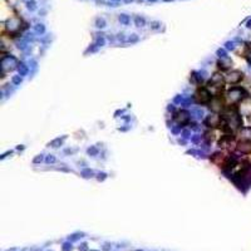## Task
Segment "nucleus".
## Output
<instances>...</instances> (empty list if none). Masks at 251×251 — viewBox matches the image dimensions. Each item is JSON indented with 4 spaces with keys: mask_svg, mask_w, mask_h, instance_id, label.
Wrapping results in <instances>:
<instances>
[{
    "mask_svg": "<svg viewBox=\"0 0 251 251\" xmlns=\"http://www.w3.org/2000/svg\"><path fill=\"white\" fill-rule=\"evenodd\" d=\"M19 61L14 55H4L0 60V68H1V75L4 77V73L14 70L19 67Z\"/></svg>",
    "mask_w": 251,
    "mask_h": 251,
    "instance_id": "f257e3e1",
    "label": "nucleus"
},
{
    "mask_svg": "<svg viewBox=\"0 0 251 251\" xmlns=\"http://www.w3.org/2000/svg\"><path fill=\"white\" fill-rule=\"evenodd\" d=\"M245 94H246V92H245L243 88H240V87H232V88L227 92L226 99H227L228 103H231V104H236V103H238L240 100L243 99Z\"/></svg>",
    "mask_w": 251,
    "mask_h": 251,
    "instance_id": "f03ea898",
    "label": "nucleus"
},
{
    "mask_svg": "<svg viewBox=\"0 0 251 251\" xmlns=\"http://www.w3.org/2000/svg\"><path fill=\"white\" fill-rule=\"evenodd\" d=\"M211 99H212L211 93H210L206 88H203V87L198 88V89L196 90V93H195V100H196L197 103L207 104V103L211 102Z\"/></svg>",
    "mask_w": 251,
    "mask_h": 251,
    "instance_id": "7ed1b4c3",
    "label": "nucleus"
},
{
    "mask_svg": "<svg viewBox=\"0 0 251 251\" xmlns=\"http://www.w3.org/2000/svg\"><path fill=\"white\" fill-rule=\"evenodd\" d=\"M173 118H174L176 122L179 124V127H181V125H184V124H190V112H188V110L182 109V110L177 112V113L174 114Z\"/></svg>",
    "mask_w": 251,
    "mask_h": 251,
    "instance_id": "20e7f679",
    "label": "nucleus"
},
{
    "mask_svg": "<svg viewBox=\"0 0 251 251\" xmlns=\"http://www.w3.org/2000/svg\"><path fill=\"white\" fill-rule=\"evenodd\" d=\"M243 78V73L241 70H231L226 75V82L230 84H237Z\"/></svg>",
    "mask_w": 251,
    "mask_h": 251,
    "instance_id": "39448f33",
    "label": "nucleus"
},
{
    "mask_svg": "<svg viewBox=\"0 0 251 251\" xmlns=\"http://www.w3.org/2000/svg\"><path fill=\"white\" fill-rule=\"evenodd\" d=\"M207 127H218L220 124H222V117L218 114H210L207 115V118L203 122Z\"/></svg>",
    "mask_w": 251,
    "mask_h": 251,
    "instance_id": "423d86ee",
    "label": "nucleus"
},
{
    "mask_svg": "<svg viewBox=\"0 0 251 251\" xmlns=\"http://www.w3.org/2000/svg\"><path fill=\"white\" fill-rule=\"evenodd\" d=\"M225 80H226V79L223 78L222 74H220V73H215V74L211 77L208 84H212V87H216V88H222Z\"/></svg>",
    "mask_w": 251,
    "mask_h": 251,
    "instance_id": "0eeeda50",
    "label": "nucleus"
},
{
    "mask_svg": "<svg viewBox=\"0 0 251 251\" xmlns=\"http://www.w3.org/2000/svg\"><path fill=\"white\" fill-rule=\"evenodd\" d=\"M237 151L241 152V153H245V154L251 153V141L243 139V141L238 142L237 143Z\"/></svg>",
    "mask_w": 251,
    "mask_h": 251,
    "instance_id": "6e6552de",
    "label": "nucleus"
},
{
    "mask_svg": "<svg viewBox=\"0 0 251 251\" xmlns=\"http://www.w3.org/2000/svg\"><path fill=\"white\" fill-rule=\"evenodd\" d=\"M208 104H210V109H211L212 112H215V113H217V112H220V110L222 109V99H221L220 97L212 98L211 102H210Z\"/></svg>",
    "mask_w": 251,
    "mask_h": 251,
    "instance_id": "1a4fd4ad",
    "label": "nucleus"
},
{
    "mask_svg": "<svg viewBox=\"0 0 251 251\" xmlns=\"http://www.w3.org/2000/svg\"><path fill=\"white\" fill-rule=\"evenodd\" d=\"M20 19L18 18H10L8 21H6V28L10 30V31H16L20 29Z\"/></svg>",
    "mask_w": 251,
    "mask_h": 251,
    "instance_id": "9d476101",
    "label": "nucleus"
},
{
    "mask_svg": "<svg viewBox=\"0 0 251 251\" xmlns=\"http://www.w3.org/2000/svg\"><path fill=\"white\" fill-rule=\"evenodd\" d=\"M218 67L220 68H222V69H228L230 68V65L232 64V61H231V59L227 56V58H222L221 60H218Z\"/></svg>",
    "mask_w": 251,
    "mask_h": 251,
    "instance_id": "9b49d317",
    "label": "nucleus"
},
{
    "mask_svg": "<svg viewBox=\"0 0 251 251\" xmlns=\"http://www.w3.org/2000/svg\"><path fill=\"white\" fill-rule=\"evenodd\" d=\"M18 72H19V75L24 77V75H26V74L29 73V68H28V65H25L24 63H20L19 67H18Z\"/></svg>",
    "mask_w": 251,
    "mask_h": 251,
    "instance_id": "f8f14e48",
    "label": "nucleus"
},
{
    "mask_svg": "<svg viewBox=\"0 0 251 251\" xmlns=\"http://www.w3.org/2000/svg\"><path fill=\"white\" fill-rule=\"evenodd\" d=\"M65 139V137H63V138H55V139H53L50 143H49V146L50 147H53V148H58V147H60L61 144H63V141Z\"/></svg>",
    "mask_w": 251,
    "mask_h": 251,
    "instance_id": "ddd939ff",
    "label": "nucleus"
},
{
    "mask_svg": "<svg viewBox=\"0 0 251 251\" xmlns=\"http://www.w3.org/2000/svg\"><path fill=\"white\" fill-rule=\"evenodd\" d=\"M192 114L196 117V118H198V119H201V118H203V115H205V113H203V110L201 109V108H198V107H196V108H192Z\"/></svg>",
    "mask_w": 251,
    "mask_h": 251,
    "instance_id": "4468645a",
    "label": "nucleus"
},
{
    "mask_svg": "<svg viewBox=\"0 0 251 251\" xmlns=\"http://www.w3.org/2000/svg\"><path fill=\"white\" fill-rule=\"evenodd\" d=\"M93 174H94V172H93V169H90V168H84V169H82V176H83L84 178H90V177H93Z\"/></svg>",
    "mask_w": 251,
    "mask_h": 251,
    "instance_id": "2eb2a0df",
    "label": "nucleus"
},
{
    "mask_svg": "<svg viewBox=\"0 0 251 251\" xmlns=\"http://www.w3.org/2000/svg\"><path fill=\"white\" fill-rule=\"evenodd\" d=\"M119 21H120L123 25H128L129 21H131V19H129L128 15H125V14H120V15H119Z\"/></svg>",
    "mask_w": 251,
    "mask_h": 251,
    "instance_id": "dca6fc26",
    "label": "nucleus"
},
{
    "mask_svg": "<svg viewBox=\"0 0 251 251\" xmlns=\"http://www.w3.org/2000/svg\"><path fill=\"white\" fill-rule=\"evenodd\" d=\"M34 30H35V33H38V34H44V33H45V26H44L43 24H36V25L34 26Z\"/></svg>",
    "mask_w": 251,
    "mask_h": 251,
    "instance_id": "f3484780",
    "label": "nucleus"
},
{
    "mask_svg": "<svg viewBox=\"0 0 251 251\" xmlns=\"http://www.w3.org/2000/svg\"><path fill=\"white\" fill-rule=\"evenodd\" d=\"M241 134L245 136L246 138L251 137V127H243V128L241 129Z\"/></svg>",
    "mask_w": 251,
    "mask_h": 251,
    "instance_id": "a211bd4d",
    "label": "nucleus"
},
{
    "mask_svg": "<svg viewBox=\"0 0 251 251\" xmlns=\"http://www.w3.org/2000/svg\"><path fill=\"white\" fill-rule=\"evenodd\" d=\"M107 25V23H105V20L103 19V18H98L97 20H95V26L97 28H104Z\"/></svg>",
    "mask_w": 251,
    "mask_h": 251,
    "instance_id": "6ab92c4d",
    "label": "nucleus"
},
{
    "mask_svg": "<svg viewBox=\"0 0 251 251\" xmlns=\"http://www.w3.org/2000/svg\"><path fill=\"white\" fill-rule=\"evenodd\" d=\"M26 8H28L30 11H34V10L36 9V3H35L34 0H30V1L26 3Z\"/></svg>",
    "mask_w": 251,
    "mask_h": 251,
    "instance_id": "aec40b11",
    "label": "nucleus"
},
{
    "mask_svg": "<svg viewBox=\"0 0 251 251\" xmlns=\"http://www.w3.org/2000/svg\"><path fill=\"white\" fill-rule=\"evenodd\" d=\"M216 54H217V56L218 58H227V53H226V49H217V51H216Z\"/></svg>",
    "mask_w": 251,
    "mask_h": 251,
    "instance_id": "412c9836",
    "label": "nucleus"
},
{
    "mask_svg": "<svg viewBox=\"0 0 251 251\" xmlns=\"http://www.w3.org/2000/svg\"><path fill=\"white\" fill-rule=\"evenodd\" d=\"M87 153L90 154V156H97V154H98V149H97V147L92 146V147H89V148L87 149Z\"/></svg>",
    "mask_w": 251,
    "mask_h": 251,
    "instance_id": "4be33fe9",
    "label": "nucleus"
},
{
    "mask_svg": "<svg viewBox=\"0 0 251 251\" xmlns=\"http://www.w3.org/2000/svg\"><path fill=\"white\" fill-rule=\"evenodd\" d=\"M134 23H136L137 26H143L144 25V19L141 18V16H136L134 18Z\"/></svg>",
    "mask_w": 251,
    "mask_h": 251,
    "instance_id": "5701e85b",
    "label": "nucleus"
},
{
    "mask_svg": "<svg viewBox=\"0 0 251 251\" xmlns=\"http://www.w3.org/2000/svg\"><path fill=\"white\" fill-rule=\"evenodd\" d=\"M138 40H139V38H138V35H137V34H132V35H131V36L127 39V41H128V43H137Z\"/></svg>",
    "mask_w": 251,
    "mask_h": 251,
    "instance_id": "b1692460",
    "label": "nucleus"
},
{
    "mask_svg": "<svg viewBox=\"0 0 251 251\" xmlns=\"http://www.w3.org/2000/svg\"><path fill=\"white\" fill-rule=\"evenodd\" d=\"M104 44H105L104 38H103V36H98V38H97V41H95V45L99 48V46H103Z\"/></svg>",
    "mask_w": 251,
    "mask_h": 251,
    "instance_id": "393cba45",
    "label": "nucleus"
},
{
    "mask_svg": "<svg viewBox=\"0 0 251 251\" xmlns=\"http://www.w3.org/2000/svg\"><path fill=\"white\" fill-rule=\"evenodd\" d=\"M83 236H84V233H74V235L69 236V241H77V240H79Z\"/></svg>",
    "mask_w": 251,
    "mask_h": 251,
    "instance_id": "a878e982",
    "label": "nucleus"
},
{
    "mask_svg": "<svg viewBox=\"0 0 251 251\" xmlns=\"http://www.w3.org/2000/svg\"><path fill=\"white\" fill-rule=\"evenodd\" d=\"M11 80H13V83H14L15 85H18V84H20V83H21L23 78H21V75H14Z\"/></svg>",
    "mask_w": 251,
    "mask_h": 251,
    "instance_id": "bb28decb",
    "label": "nucleus"
},
{
    "mask_svg": "<svg viewBox=\"0 0 251 251\" xmlns=\"http://www.w3.org/2000/svg\"><path fill=\"white\" fill-rule=\"evenodd\" d=\"M191 142L192 143H200L201 142V136L200 134H193L191 137Z\"/></svg>",
    "mask_w": 251,
    "mask_h": 251,
    "instance_id": "cd10ccee",
    "label": "nucleus"
},
{
    "mask_svg": "<svg viewBox=\"0 0 251 251\" xmlns=\"http://www.w3.org/2000/svg\"><path fill=\"white\" fill-rule=\"evenodd\" d=\"M73 247H72V243H70V241L69 242H64L63 243V247H61V250L63 251H70Z\"/></svg>",
    "mask_w": 251,
    "mask_h": 251,
    "instance_id": "c85d7f7f",
    "label": "nucleus"
},
{
    "mask_svg": "<svg viewBox=\"0 0 251 251\" xmlns=\"http://www.w3.org/2000/svg\"><path fill=\"white\" fill-rule=\"evenodd\" d=\"M225 48H226L227 50H233V49H235V41H227V43L225 44Z\"/></svg>",
    "mask_w": 251,
    "mask_h": 251,
    "instance_id": "c756f323",
    "label": "nucleus"
},
{
    "mask_svg": "<svg viewBox=\"0 0 251 251\" xmlns=\"http://www.w3.org/2000/svg\"><path fill=\"white\" fill-rule=\"evenodd\" d=\"M56 161V158H55V156H53V154H49V156H46V158H45V162L46 163H54Z\"/></svg>",
    "mask_w": 251,
    "mask_h": 251,
    "instance_id": "7c9ffc66",
    "label": "nucleus"
},
{
    "mask_svg": "<svg viewBox=\"0 0 251 251\" xmlns=\"http://www.w3.org/2000/svg\"><path fill=\"white\" fill-rule=\"evenodd\" d=\"M43 159H44V157H43V154H38L36 157H34V159H33V163H40V162H43Z\"/></svg>",
    "mask_w": 251,
    "mask_h": 251,
    "instance_id": "2f4dec72",
    "label": "nucleus"
},
{
    "mask_svg": "<svg viewBox=\"0 0 251 251\" xmlns=\"http://www.w3.org/2000/svg\"><path fill=\"white\" fill-rule=\"evenodd\" d=\"M181 134H182L183 138H190V136H191V131H190V129H183Z\"/></svg>",
    "mask_w": 251,
    "mask_h": 251,
    "instance_id": "473e14b6",
    "label": "nucleus"
},
{
    "mask_svg": "<svg viewBox=\"0 0 251 251\" xmlns=\"http://www.w3.org/2000/svg\"><path fill=\"white\" fill-rule=\"evenodd\" d=\"M97 49H98V46H97V45H95V44H93V45H92V46H89V48H88V49H87V51H85V54H87V53H89V51H90V53H94V51H97Z\"/></svg>",
    "mask_w": 251,
    "mask_h": 251,
    "instance_id": "72a5a7b5",
    "label": "nucleus"
},
{
    "mask_svg": "<svg viewBox=\"0 0 251 251\" xmlns=\"http://www.w3.org/2000/svg\"><path fill=\"white\" fill-rule=\"evenodd\" d=\"M173 102L174 103H182L183 102V97L182 95H176L174 99H173Z\"/></svg>",
    "mask_w": 251,
    "mask_h": 251,
    "instance_id": "f704fd0d",
    "label": "nucleus"
},
{
    "mask_svg": "<svg viewBox=\"0 0 251 251\" xmlns=\"http://www.w3.org/2000/svg\"><path fill=\"white\" fill-rule=\"evenodd\" d=\"M171 131H172L173 134H178V133H181V127H179V125H178V127H172Z\"/></svg>",
    "mask_w": 251,
    "mask_h": 251,
    "instance_id": "c9c22d12",
    "label": "nucleus"
},
{
    "mask_svg": "<svg viewBox=\"0 0 251 251\" xmlns=\"http://www.w3.org/2000/svg\"><path fill=\"white\" fill-rule=\"evenodd\" d=\"M105 178H107V174H105V173H103V172H102V173H98V177H97L98 181H104Z\"/></svg>",
    "mask_w": 251,
    "mask_h": 251,
    "instance_id": "e433bc0d",
    "label": "nucleus"
},
{
    "mask_svg": "<svg viewBox=\"0 0 251 251\" xmlns=\"http://www.w3.org/2000/svg\"><path fill=\"white\" fill-rule=\"evenodd\" d=\"M159 25H161L159 21H152V23H151V28H152V29H158Z\"/></svg>",
    "mask_w": 251,
    "mask_h": 251,
    "instance_id": "4c0bfd02",
    "label": "nucleus"
},
{
    "mask_svg": "<svg viewBox=\"0 0 251 251\" xmlns=\"http://www.w3.org/2000/svg\"><path fill=\"white\" fill-rule=\"evenodd\" d=\"M245 56H246V59H247L248 64H251V49H250V50L246 53V55H245Z\"/></svg>",
    "mask_w": 251,
    "mask_h": 251,
    "instance_id": "58836bf2",
    "label": "nucleus"
},
{
    "mask_svg": "<svg viewBox=\"0 0 251 251\" xmlns=\"http://www.w3.org/2000/svg\"><path fill=\"white\" fill-rule=\"evenodd\" d=\"M30 64H31V68H33V69H36V61H35V60H30Z\"/></svg>",
    "mask_w": 251,
    "mask_h": 251,
    "instance_id": "ea45409f",
    "label": "nucleus"
},
{
    "mask_svg": "<svg viewBox=\"0 0 251 251\" xmlns=\"http://www.w3.org/2000/svg\"><path fill=\"white\" fill-rule=\"evenodd\" d=\"M79 250H82V251H85V250H87V243H83V245H82V247L79 246Z\"/></svg>",
    "mask_w": 251,
    "mask_h": 251,
    "instance_id": "a19ab883",
    "label": "nucleus"
},
{
    "mask_svg": "<svg viewBox=\"0 0 251 251\" xmlns=\"http://www.w3.org/2000/svg\"><path fill=\"white\" fill-rule=\"evenodd\" d=\"M167 109H168V110H171V112H173V110H174V107H173V105H171V104H169V105H168V107H167Z\"/></svg>",
    "mask_w": 251,
    "mask_h": 251,
    "instance_id": "79ce46f5",
    "label": "nucleus"
},
{
    "mask_svg": "<svg viewBox=\"0 0 251 251\" xmlns=\"http://www.w3.org/2000/svg\"><path fill=\"white\" fill-rule=\"evenodd\" d=\"M103 250H104V251H109V250H110V247H109V245H104V247H103Z\"/></svg>",
    "mask_w": 251,
    "mask_h": 251,
    "instance_id": "37998d69",
    "label": "nucleus"
},
{
    "mask_svg": "<svg viewBox=\"0 0 251 251\" xmlns=\"http://www.w3.org/2000/svg\"><path fill=\"white\" fill-rule=\"evenodd\" d=\"M246 26H247L248 29H251V19H250V20H248V21L246 23Z\"/></svg>",
    "mask_w": 251,
    "mask_h": 251,
    "instance_id": "c03bdc74",
    "label": "nucleus"
},
{
    "mask_svg": "<svg viewBox=\"0 0 251 251\" xmlns=\"http://www.w3.org/2000/svg\"><path fill=\"white\" fill-rule=\"evenodd\" d=\"M178 142H179V143H182V144H184V143H186V142H184V141H183V139H179V141H178Z\"/></svg>",
    "mask_w": 251,
    "mask_h": 251,
    "instance_id": "a18cd8bd",
    "label": "nucleus"
},
{
    "mask_svg": "<svg viewBox=\"0 0 251 251\" xmlns=\"http://www.w3.org/2000/svg\"><path fill=\"white\" fill-rule=\"evenodd\" d=\"M124 1H125V3H131L132 0H124Z\"/></svg>",
    "mask_w": 251,
    "mask_h": 251,
    "instance_id": "49530a36",
    "label": "nucleus"
},
{
    "mask_svg": "<svg viewBox=\"0 0 251 251\" xmlns=\"http://www.w3.org/2000/svg\"><path fill=\"white\" fill-rule=\"evenodd\" d=\"M148 1H157V0H148Z\"/></svg>",
    "mask_w": 251,
    "mask_h": 251,
    "instance_id": "de8ad7c7",
    "label": "nucleus"
},
{
    "mask_svg": "<svg viewBox=\"0 0 251 251\" xmlns=\"http://www.w3.org/2000/svg\"><path fill=\"white\" fill-rule=\"evenodd\" d=\"M164 1H172V0H164Z\"/></svg>",
    "mask_w": 251,
    "mask_h": 251,
    "instance_id": "09e8293b",
    "label": "nucleus"
},
{
    "mask_svg": "<svg viewBox=\"0 0 251 251\" xmlns=\"http://www.w3.org/2000/svg\"><path fill=\"white\" fill-rule=\"evenodd\" d=\"M92 251H95V250H92Z\"/></svg>",
    "mask_w": 251,
    "mask_h": 251,
    "instance_id": "8fccbe9b",
    "label": "nucleus"
},
{
    "mask_svg": "<svg viewBox=\"0 0 251 251\" xmlns=\"http://www.w3.org/2000/svg\"><path fill=\"white\" fill-rule=\"evenodd\" d=\"M137 251H141V250H137Z\"/></svg>",
    "mask_w": 251,
    "mask_h": 251,
    "instance_id": "3c124183",
    "label": "nucleus"
}]
</instances>
